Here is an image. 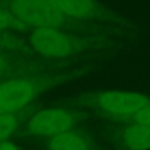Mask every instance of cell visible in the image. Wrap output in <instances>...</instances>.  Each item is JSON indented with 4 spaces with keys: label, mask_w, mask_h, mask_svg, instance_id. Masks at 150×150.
<instances>
[{
    "label": "cell",
    "mask_w": 150,
    "mask_h": 150,
    "mask_svg": "<svg viewBox=\"0 0 150 150\" xmlns=\"http://www.w3.org/2000/svg\"><path fill=\"white\" fill-rule=\"evenodd\" d=\"M9 10L21 23L37 28H58L64 16L51 4L50 0H10Z\"/></svg>",
    "instance_id": "6da1fadb"
},
{
    "label": "cell",
    "mask_w": 150,
    "mask_h": 150,
    "mask_svg": "<svg viewBox=\"0 0 150 150\" xmlns=\"http://www.w3.org/2000/svg\"><path fill=\"white\" fill-rule=\"evenodd\" d=\"M22 25L12 16L10 12H4L0 9V29H6V28H21Z\"/></svg>",
    "instance_id": "8fae6325"
},
{
    "label": "cell",
    "mask_w": 150,
    "mask_h": 150,
    "mask_svg": "<svg viewBox=\"0 0 150 150\" xmlns=\"http://www.w3.org/2000/svg\"><path fill=\"white\" fill-rule=\"evenodd\" d=\"M29 42L38 54L50 58H63L79 50L77 40L58 28L34 29Z\"/></svg>",
    "instance_id": "7a4b0ae2"
},
{
    "label": "cell",
    "mask_w": 150,
    "mask_h": 150,
    "mask_svg": "<svg viewBox=\"0 0 150 150\" xmlns=\"http://www.w3.org/2000/svg\"><path fill=\"white\" fill-rule=\"evenodd\" d=\"M121 143L128 150H150V127L133 124L121 136Z\"/></svg>",
    "instance_id": "52a82bcc"
},
{
    "label": "cell",
    "mask_w": 150,
    "mask_h": 150,
    "mask_svg": "<svg viewBox=\"0 0 150 150\" xmlns=\"http://www.w3.org/2000/svg\"><path fill=\"white\" fill-rule=\"evenodd\" d=\"M76 124V117L64 108H48L38 111L28 122V131L34 136L54 139L60 134L71 131Z\"/></svg>",
    "instance_id": "3957f363"
},
{
    "label": "cell",
    "mask_w": 150,
    "mask_h": 150,
    "mask_svg": "<svg viewBox=\"0 0 150 150\" xmlns=\"http://www.w3.org/2000/svg\"><path fill=\"white\" fill-rule=\"evenodd\" d=\"M37 95V85L29 79H10L0 83V114H15Z\"/></svg>",
    "instance_id": "277c9868"
},
{
    "label": "cell",
    "mask_w": 150,
    "mask_h": 150,
    "mask_svg": "<svg viewBox=\"0 0 150 150\" xmlns=\"http://www.w3.org/2000/svg\"><path fill=\"white\" fill-rule=\"evenodd\" d=\"M149 98L139 92L130 91H106L98 96V106L112 115H134L140 111Z\"/></svg>",
    "instance_id": "5b68a950"
},
{
    "label": "cell",
    "mask_w": 150,
    "mask_h": 150,
    "mask_svg": "<svg viewBox=\"0 0 150 150\" xmlns=\"http://www.w3.org/2000/svg\"><path fill=\"white\" fill-rule=\"evenodd\" d=\"M0 150H21V149L12 142H3V143H0Z\"/></svg>",
    "instance_id": "7c38bea8"
},
{
    "label": "cell",
    "mask_w": 150,
    "mask_h": 150,
    "mask_svg": "<svg viewBox=\"0 0 150 150\" xmlns=\"http://www.w3.org/2000/svg\"><path fill=\"white\" fill-rule=\"evenodd\" d=\"M18 127V117L15 114H0V143L9 142Z\"/></svg>",
    "instance_id": "9c48e42d"
},
{
    "label": "cell",
    "mask_w": 150,
    "mask_h": 150,
    "mask_svg": "<svg viewBox=\"0 0 150 150\" xmlns=\"http://www.w3.org/2000/svg\"><path fill=\"white\" fill-rule=\"evenodd\" d=\"M50 150H89V143L80 134L67 131L51 139Z\"/></svg>",
    "instance_id": "ba28073f"
},
{
    "label": "cell",
    "mask_w": 150,
    "mask_h": 150,
    "mask_svg": "<svg viewBox=\"0 0 150 150\" xmlns=\"http://www.w3.org/2000/svg\"><path fill=\"white\" fill-rule=\"evenodd\" d=\"M51 4L64 16H73L79 19L93 18L99 13V7L95 0H50Z\"/></svg>",
    "instance_id": "8992f818"
},
{
    "label": "cell",
    "mask_w": 150,
    "mask_h": 150,
    "mask_svg": "<svg viewBox=\"0 0 150 150\" xmlns=\"http://www.w3.org/2000/svg\"><path fill=\"white\" fill-rule=\"evenodd\" d=\"M6 69H7V61H6V58L0 54V76H3V74H4Z\"/></svg>",
    "instance_id": "4fadbf2b"
},
{
    "label": "cell",
    "mask_w": 150,
    "mask_h": 150,
    "mask_svg": "<svg viewBox=\"0 0 150 150\" xmlns=\"http://www.w3.org/2000/svg\"><path fill=\"white\" fill-rule=\"evenodd\" d=\"M133 118H134V124H140V125H149L150 127V100L140 109V111H137L134 115H133Z\"/></svg>",
    "instance_id": "30bf717a"
}]
</instances>
